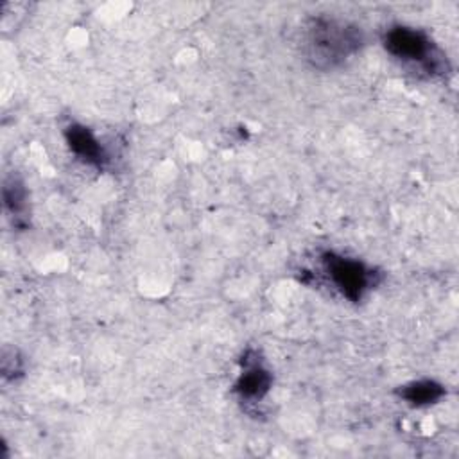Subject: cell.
Instances as JSON below:
<instances>
[{
	"label": "cell",
	"instance_id": "3957f363",
	"mask_svg": "<svg viewBox=\"0 0 459 459\" xmlns=\"http://www.w3.org/2000/svg\"><path fill=\"white\" fill-rule=\"evenodd\" d=\"M321 265L332 287L350 301H360L366 290L375 285L373 269L360 260L328 251L321 256Z\"/></svg>",
	"mask_w": 459,
	"mask_h": 459
},
{
	"label": "cell",
	"instance_id": "277c9868",
	"mask_svg": "<svg viewBox=\"0 0 459 459\" xmlns=\"http://www.w3.org/2000/svg\"><path fill=\"white\" fill-rule=\"evenodd\" d=\"M65 140L70 151L88 165L102 167L108 160L104 147L100 145L97 136L81 124H70L65 129Z\"/></svg>",
	"mask_w": 459,
	"mask_h": 459
},
{
	"label": "cell",
	"instance_id": "6da1fadb",
	"mask_svg": "<svg viewBox=\"0 0 459 459\" xmlns=\"http://www.w3.org/2000/svg\"><path fill=\"white\" fill-rule=\"evenodd\" d=\"M362 45V32L346 22L317 18L307 32V54L317 68H332L351 57Z\"/></svg>",
	"mask_w": 459,
	"mask_h": 459
},
{
	"label": "cell",
	"instance_id": "8992f818",
	"mask_svg": "<svg viewBox=\"0 0 459 459\" xmlns=\"http://www.w3.org/2000/svg\"><path fill=\"white\" fill-rule=\"evenodd\" d=\"M445 394V389L441 384H437L436 380H416L411 384H405L400 389V396L414 405V407H425V405H432L437 400H441V396Z\"/></svg>",
	"mask_w": 459,
	"mask_h": 459
},
{
	"label": "cell",
	"instance_id": "52a82bcc",
	"mask_svg": "<svg viewBox=\"0 0 459 459\" xmlns=\"http://www.w3.org/2000/svg\"><path fill=\"white\" fill-rule=\"evenodd\" d=\"M25 201H27V194H25L23 185L14 178L7 179L5 185H4V204H5V208L11 213L18 215L25 210Z\"/></svg>",
	"mask_w": 459,
	"mask_h": 459
},
{
	"label": "cell",
	"instance_id": "5b68a950",
	"mask_svg": "<svg viewBox=\"0 0 459 459\" xmlns=\"http://www.w3.org/2000/svg\"><path fill=\"white\" fill-rule=\"evenodd\" d=\"M271 373L262 368L258 362L249 364L238 377L235 384V391L240 394V398L246 400H260L267 394L271 387Z\"/></svg>",
	"mask_w": 459,
	"mask_h": 459
},
{
	"label": "cell",
	"instance_id": "7a4b0ae2",
	"mask_svg": "<svg viewBox=\"0 0 459 459\" xmlns=\"http://www.w3.org/2000/svg\"><path fill=\"white\" fill-rule=\"evenodd\" d=\"M385 50L398 61L416 68L418 72H427L429 75L441 74L446 61L432 43V39L420 29L394 25L384 34Z\"/></svg>",
	"mask_w": 459,
	"mask_h": 459
}]
</instances>
